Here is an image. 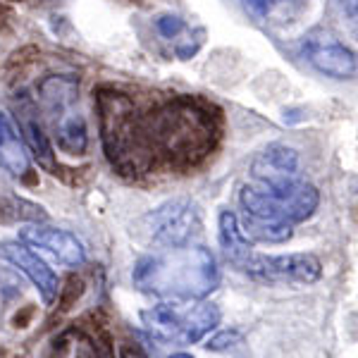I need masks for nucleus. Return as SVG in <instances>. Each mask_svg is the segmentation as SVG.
<instances>
[{
    "mask_svg": "<svg viewBox=\"0 0 358 358\" xmlns=\"http://www.w3.org/2000/svg\"><path fill=\"white\" fill-rule=\"evenodd\" d=\"M146 141L155 167L189 172L220 146L224 120L215 103L192 94H172L143 110Z\"/></svg>",
    "mask_w": 358,
    "mask_h": 358,
    "instance_id": "f257e3e1",
    "label": "nucleus"
},
{
    "mask_svg": "<svg viewBox=\"0 0 358 358\" xmlns=\"http://www.w3.org/2000/svg\"><path fill=\"white\" fill-rule=\"evenodd\" d=\"M320 194L306 179L287 184H246L239 192L241 232L248 241L280 244L294 232V224L306 222L317 210Z\"/></svg>",
    "mask_w": 358,
    "mask_h": 358,
    "instance_id": "f03ea898",
    "label": "nucleus"
},
{
    "mask_svg": "<svg viewBox=\"0 0 358 358\" xmlns=\"http://www.w3.org/2000/svg\"><path fill=\"white\" fill-rule=\"evenodd\" d=\"M131 282L138 292L172 301H201L220 285L217 261L206 246L160 248L141 258L131 270Z\"/></svg>",
    "mask_w": 358,
    "mask_h": 358,
    "instance_id": "7ed1b4c3",
    "label": "nucleus"
},
{
    "mask_svg": "<svg viewBox=\"0 0 358 358\" xmlns=\"http://www.w3.org/2000/svg\"><path fill=\"white\" fill-rule=\"evenodd\" d=\"M96 113L103 153L113 170L129 179L151 175L155 163L146 141L143 110L134 98L115 86H98Z\"/></svg>",
    "mask_w": 358,
    "mask_h": 358,
    "instance_id": "20e7f679",
    "label": "nucleus"
},
{
    "mask_svg": "<svg viewBox=\"0 0 358 358\" xmlns=\"http://www.w3.org/2000/svg\"><path fill=\"white\" fill-rule=\"evenodd\" d=\"M38 103L57 148L67 155H84L89 148V129L79 110V79L74 74L45 77L38 84Z\"/></svg>",
    "mask_w": 358,
    "mask_h": 358,
    "instance_id": "39448f33",
    "label": "nucleus"
},
{
    "mask_svg": "<svg viewBox=\"0 0 358 358\" xmlns=\"http://www.w3.org/2000/svg\"><path fill=\"white\" fill-rule=\"evenodd\" d=\"M141 325L153 339L172 346H189L220 325V308L215 303L170 301L141 310Z\"/></svg>",
    "mask_w": 358,
    "mask_h": 358,
    "instance_id": "423d86ee",
    "label": "nucleus"
},
{
    "mask_svg": "<svg viewBox=\"0 0 358 358\" xmlns=\"http://www.w3.org/2000/svg\"><path fill=\"white\" fill-rule=\"evenodd\" d=\"M234 270L263 285H310L322 275V263L313 253H285V256H265L246 248Z\"/></svg>",
    "mask_w": 358,
    "mask_h": 358,
    "instance_id": "0eeeda50",
    "label": "nucleus"
},
{
    "mask_svg": "<svg viewBox=\"0 0 358 358\" xmlns=\"http://www.w3.org/2000/svg\"><path fill=\"white\" fill-rule=\"evenodd\" d=\"M146 239L158 248L187 246L201 232V210L189 199H172L153 208L141 220Z\"/></svg>",
    "mask_w": 358,
    "mask_h": 358,
    "instance_id": "6e6552de",
    "label": "nucleus"
},
{
    "mask_svg": "<svg viewBox=\"0 0 358 358\" xmlns=\"http://www.w3.org/2000/svg\"><path fill=\"white\" fill-rule=\"evenodd\" d=\"M0 258L20 270L36 287L38 296H41V301L45 306H50L57 299V294H60V280L50 270V265L38 253H34L29 248V244H24V241H3L0 244Z\"/></svg>",
    "mask_w": 358,
    "mask_h": 358,
    "instance_id": "1a4fd4ad",
    "label": "nucleus"
},
{
    "mask_svg": "<svg viewBox=\"0 0 358 358\" xmlns=\"http://www.w3.org/2000/svg\"><path fill=\"white\" fill-rule=\"evenodd\" d=\"M20 241H24L29 246H38L43 251H48L55 261L69 265V268H79L86 263V248L82 241L77 239L72 232L53 224L43 222H29L20 227Z\"/></svg>",
    "mask_w": 358,
    "mask_h": 358,
    "instance_id": "9d476101",
    "label": "nucleus"
},
{
    "mask_svg": "<svg viewBox=\"0 0 358 358\" xmlns=\"http://www.w3.org/2000/svg\"><path fill=\"white\" fill-rule=\"evenodd\" d=\"M306 60L313 65L317 72L332 79H351L358 72V55L349 50L344 43L334 41L330 36L322 38H306L303 43Z\"/></svg>",
    "mask_w": 358,
    "mask_h": 358,
    "instance_id": "9b49d317",
    "label": "nucleus"
},
{
    "mask_svg": "<svg viewBox=\"0 0 358 358\" xmlns=\"http://www.w3.org/2000/svg\"><path fill=\"white\" fill-rule=\"evenodd\" d=\"M15 115H17V127H20L22 136L27 141L29 153L36 158V163L43 170H48L50 175H57L60 165H57L50 138L45 134L41 117H38V106L27 94H22L20 98H15Z\"/></svg>",
    "mask_w": 358,
    "mask_h": 358,
    "instance_id": "f8f14e48",
    "label": "nucleus"
},
{
    "mask_svg": "<svg viewBox=\"0 0 358 358\" xmlns=\"http://www.w3.org/2000/svg\"><path fill=\"white\" fill-rule=\"evenodd\" d=\"M251 177L256 184H287L299 175V153L287 143H270L251 160Z\"/></svg>",
    "mask_w": 358,
    "mask_h": 358,
    "instance_id": "ddd939ff",
    "label": "nucleus"
},
{
    "mask_svg": "<svg viewBox=\"0 0 358 358\" xmlns=\"http://www.w3.org/2000/svg\"><path fill=\"white\" fill-rule=\"evenodd\" d=\"M0 170L15 179H27L31 172L27 141L8 113L0 110Z\"/></svg>",
    "mask_w": 358,
    "mask_h": 358,
    "instance_id": "4468645a",
    "label": "nucleus"
},
{
    "mask_svg": "<svg viewBox=\"0 0 358 358\" xmlns=\"http://www.w3.org/2000/svg\"><path fill=\"white\" fill-rule=\"evenodd\" d=\"M45 358H103L101 346L82 327H65L48 344Z\"/></svg>",
    "mask_w": 358,
    "mask_h": 358,
    "instance_id": "2eb2a0df",
    "label": "nucleus"
},
{
    "mask_svg": "<svg viewBox=\"0 0 358 358\" xmlns=\"http://www.w3.org/2000/svg\"><path fill=\"white\" fill-rule=\"evenodd\" d=\"M308 0H244L246 10L258 20H270L277 13L296 15L306 8Z\"/></svg>",
    "mask_w": 358,
    "mask_h": 358,
    "instance_id": "dca6fc26",
    "label": "nucleus"
},
{
    "mask_svg": "<svg viewBox=\"0 0 358 358\" xmlns=\"http://www.w3.org/2000/svg\"><path fill=\"white\" fill-rule=\"evenodd\" d=\"M234 344H241V334L236 330H224L220 334H215V337H213L206 346H208V351H224Z\"/></svg>",
    "mask_w": 358,
    "mask_h": 358,
    "instance_id": "f3484780",
    "label": "nucleus"
},
{
    "mask_svg": "<svg viewBox=\"0 0 358 358\" xmlns=\"http://www.w3.org/2000/svg\"><path fill=\"white\" fill-rule=\"evenodd\" d=\"M120 358H148V354L143 351L141 344L136 342H124L120 346Z\"/></svg>",
    "mask_w": 358,
    "mask_h": 358,
    "instance_id": "a211bd4d",
    "label": "nucleus"
},
{
    "mask_svg": "<svg viewBox=\"0 0 358 358\" xmlns=\"http://www.w3.org/2000/svg\"><path fill=\"white\" fill-rule=\"evenodd\" d=\"M339 5L344 8V13L351 20V24L358 29V0H339Z\"/></svg>",
    "mask_w": 358,
    "mask_h": 358,
    "instance_id": "6ab92c4d",
    "label": "nucleus"
},
{
    "mask_svg": "<svg viewBox=\"0 0 358 358\" xmlns=\"http://www.w3.org/2000/svg\"><path fill=\"white\" fill-rule=\"evenodd\" d=\"M5 15H8V10H5L3 5H0V24H3V17H5Z\"/></svg>",
    "mask_w": 358,
    "mask_h": 358,
    "instance_id": "aec40b11",
    "label": "nucleus"
},
{
    "mask_svg": "<svg viewBox=\"0 0 358 358\" xmlns=\"http://www.w3.org/2000/svg\"><path fill=\"white\" fill-rule=\"evenodd\" d=\"M170 358H194V356H189V354H172Z\"/></svg>",
    "mask_w": 358,
    "mask_h": 358,
    "instance_id": "412c9836",
    "label": "nucleus"
}]
</instances>
